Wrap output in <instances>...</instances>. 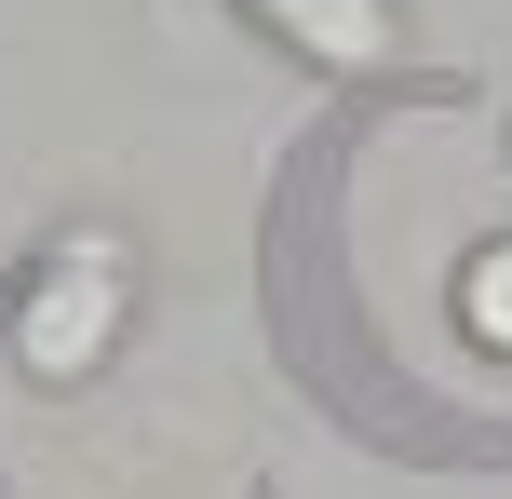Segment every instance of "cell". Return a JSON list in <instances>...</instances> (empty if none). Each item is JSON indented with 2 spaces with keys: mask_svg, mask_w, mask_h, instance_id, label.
<instances>
[{
  "mask_svg": "<svg viewBox=\"0 0 512 499\" xmlns=\"http://www.w3.org/2000/svg\"><path fill=\"white\" fill-rule=\"evenodd\" d=\"M270 41H297L310 68H391L405 54V14L391 0H243Z\"/></svg>",
  "mask_w": 512,
  "mask_h": 499,
  "instance_id": "cell-2",
  "label": "cell"
},
{
  "mask_svg": "<svg viewBox=\"0 0 512 499\" xmlns=\"http://www.w3.org/2000/svg\"><path fill=\"white\" fill-rule=\"evenodd\" d=\"M459 324L486 351H512V243H486V257H472V284H459Z\"/></svg>",
  "mask_w": 512,
  "mask_h": 499,
  "instance_id": "cell-3",
  "label": "cell"
},
{
  "mask_svg": "<svg viewBox=\"0 0 512 499\" xmlns=\"http://www.w3.org/2000/svg\"><path fill=\"white\" fill-rule=\"evenodd\" d=\"M122 311H135V257H122V230H68V243L41 257V284L14 297V351H27V378H95L108 338H122Z\"/></svg>",
  "mask_w": 512,
  "mask_h": 499,
  "instance_id": "cell-1",
  "label": "cell"
}]
</instances>
